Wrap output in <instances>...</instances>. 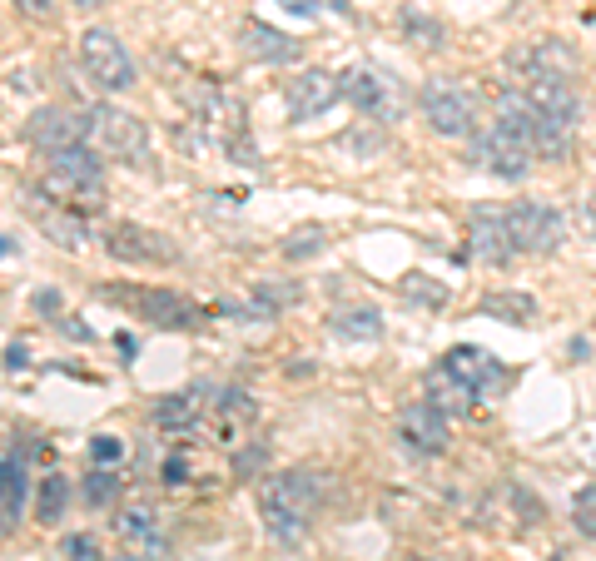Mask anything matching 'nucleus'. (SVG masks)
Instances as JSON below:
<instances>
[{
	"label": "nucleus",
	"instance_id": "obj_1",
	"mask_svg": "<svg viewBox=\"0 0 596 561\" xmlns=\"http://www.w3.org/2000/svg\"><path fill=\"white\" fill-rule=\"evenodd\" d=\"M318 507H323V477L308 467L274 472L259 482V517L279 542H298L308 532V522L318 517Z\"/></svg>",
	"mask_w": 596,
	"mask_h": 561
},
{
	"label": "nucleus",
	"instance_id": "obj_2",
	"mask_svg": "<svg viewBox=\"0 0 596 561\" xmlns=\"http://www.w3.org/2000/svg\"><path fill=\"white\" fill-rule=\"evenodd\" d=\"M40 199L60 204V209H75V214H95L105 204V164L100 154L90 149H65V154H45V169L40 179L30 184Z\"/></svg>",
	"mask_w": 596,
	"mask_h": 561
},
{
	"label": "nucleus",
	"instance_id": "obj_3",
	"mask_svg": "<svg viewBox=\"0 0 596 561\" xmlns=\"http://www.w3.org/2000/svg\"><path fill=\"white\" fill-rule=\"evenodd\" d=\"M85 149L100 159L140 164L149 154V125L120 105H95V110H85Z\"/></svg>",
	"mask_w": 596,
	"mask_h": 561
},
{
	"label": "nucleus",
	"instance_id": "obj_4",
	"mask_svg": "<svg viewBox=\"0 0 596 561\" xmlns=\"http://www.w3.org/2000/svg\"><path fill=\"white\" fill-rule=\"evenodd\" d=\"M105 298H115L120 308L140 313L154 328H169V333H194L209 323V308H199L194 298L174 293V288H105Z\"/></svg>",
	"mask_w": 596,
	"mask_h": 561
},
{
	"label": "nucleus",
	"instance_id": "obj_5",
	"mask_svg": "<svg viewBox=\"0 0 596 561\" xmlns=\"http://www.w3.org/2000/svg\"><path fill=\"white\" fill-rule=\"evenodd\" d=\"M418 105H423V115H428V125L447 135V140H467V135H477V110H482V95L467 85V80H428L423 85V95H418Z\"/></svg>",
	"mask_w": 596,
	"mask_h": 561
},
{
	"label": "nucleus",
	"instance_id": "obj_6",
	"mask_svg": "<svg viewBox=\"0 0 596 561\" xmlns=\"http://www.w3.org/2000/svg\"><path fill=\"white\" fill-rule=\"evenodd\" d=\"M80 70L90 75V85H100L110 95H120V90L135 85V60H130L125 40L115 30H100V25H90L80 35Z\"/></svg>",
	"mask_w": 596,
	"mask_h": 561
},
{
	"label": "nucleus",
	"instance_id": "obj_7",
	"mask_svg": "<svg viewBox=\"0 0 596 561\" xmlns=\"http://www.w3.org/2000/svg\"><path fill=\"white\" fill-rule=\"evenodd\" d=\"M507 209V234H512V249L517 254H557L562 239H567V224L552 204H537V199H517V204H502Z\"/></svg>",
	"mask_w": 596,
	"mask_h": 561
},
{
	"label": "nucleus",
	"instance_id": "obj_8",
	"mask_svg": "<svg viewBox=\"0 0 596 561\" xmlns=\"http://www.w3.org/2000/svg\"><path fill=\"white\" fill-rule=\"evenodd\" d=\"M343 100H348L358 115L378 120V125H393V120H403V110H408V95H403V85H398L388 70H348V75H343Z\"/></svg>",
	"mask_w": 596,
	"mask_h": 561
},
{
	"label": "nucleus",
	"instance_id": "obj_9",
	"mask_svg": "<svg viewBox=\"0 0 596 561\" xmlns=\"http://www.w3.org/2000/svg\"><path fill=\"white\" fill-rule=\"evenodd\" d=\"M254 427H259V403L244 388H214V403H209V418H204V432L214 437V447L239 452V447L254 442Z\"/></svg>",
	"mask_w": 596,
	"mask_h": 561
},
{
	"label": "nucleus",
	"instance_id": "obj_10",
	"mask_svg": "<svg viewBox=\"0 0 596 561\" xmlns=\"http://www.w3.org/2000/svg\"><path fill=\"white\" fill-rule=\"evenodd\" d=\"M105 254L120 264H135V269H174L179 264V244L159 229H145V224H110Z\"/></svg>",
	"mask_w": 596,
	"mask_h": 561
},
{
	"label": "nucleus",
	"instance_id": "obj_11",
	"mask_svg": "<svg viewBox=\"0 0 596 561\" xmlns=\"http://www.w3.org/2000/svg\"><path fill=\"white\" fill-rule=\"evenodd\" d=\"M472 164L487 169V174H497V179H527L532 164H537V154L517 140L502 120H492L487 130L472 135Z\"/></svg>",
	"mask_w": 596,
	"mask_h": 561
},
{
	"label": "nucleus",
	"instance_id": "obj_12",
	"mask_svg": "<svg viewBox=\"0 0 596 561\" xmlns=\"http://www.w3.org/2000/svg\"><path fill=\"white\" fill-rule=\"evenodd\" d=\"M25 144L40 154H65V149H85V115L75 105H45L25 120Z\"/></svg>",
	"mask_w": 596,
	"mask_h": 561
},
{
	"label": "nucleus",
	"instance_id": "obj_13",
	"mask_svg": "<svg viewBox=\"0 0 596 561\" xmlns=\"http://www.w3.org/2000/svg\"><path fill=\"white\" fill-rule=\"evenodd\" d=\"M443 363H447L452 378H462V383L472 388V398H492V393L507 388V363H502L497 353L477 348V343H457V348H447Z\"/></svg>",
	"mask_w": 596,
	"mask_h": 561
},
{
	"label": "nucleus",
	"instance_id": "obj_14",
	"mask_svg": "<svg viewBox=\"0 0 596 561\" xmlns=\"http://www.w3.org/2000/svg\"><path fill=\"white\" fill-rule=\"evenodd\" d=\"M289 120L294 125H308L318 115H328L338 100H343V80L328 75V70H298V80L289 85Z\"/></svg>",
	"mask_w": 596,
	"mask_h": 561
},
{
	"label": "nucleus",
	"instance_id": "obj_15",
	"mask_svg": "<svg viewBox=\"0 0 596 561\" xmlns=\"http://www.w3.org/2000/svg\"><path fill=\"white\" fill-rule=\"evenodd\" d=\"M467 239H472V259H482V264H512L517 259L512 234H507V209H497V204H477L467 214Z\"/></svg>",
	"mask_w": 596,
	"mask_h": 561
},
{
	"label": "nucleus",
	"instance_id": "obj_16",
	"mask_svg": "<svg viewBox=\"0 0 596 561\" xmlns=\"http://www.w3.org/2000/svg\"><path fill=\"white\" fill-rule=\"evenodd\" d=\"M398 437H403V447H408L413 457H443L447 442H452L447 418L438 408H428V403H408V408L398 413Z\"/></svg>",
	"mask_w": 596,
	"mask_h": 561
},
{
	"label": "nucleus",
	"instance_id": "obj_17",
	"mask_svg": "<svg viewBox=\"0 0 596 561\" xmlns=\"http://www.w3.org/2000/svg\"><path fill=\"white\" fill-rule=\"evenodd\" d=\"M30 219H35V229H40L50 244H60V249H70V254H80V249L90 244V219L75 214V209H60V204L40 199L35 189H30Z\"/></svg>",
	"mask_w": 596,
	"mask_h": 561
},
{
	"label": "nucleus",
	"instance_id": "obj_18",
	"mask_svg": "<svg viewBox=\"0 0 596 561\" xmlns=\"http://www.w3.org/2000/svg\"><path fill=\"white\" fill-rule=\"evenodd\" d=\"M517 80H577V60L567 50V40H532L512 55Z\"/></svg>",
	"mask_w": 596,
	"mask_h": 561
},
{
	"label": "nucleus",
	"instance_id": "obj_19",
	"mask_svg": "<svg viewBox=\"0 0 596 561\" xmlns=\"http://www.w3.org/2000/svg\"><path fill=\"white\" fill-rule=\"evenodd\" d=\"M209 403H214V388H209V383H194V388H184V393L159 398L154 422H159L164 432L189 437V432H199V427H204V418H209Z\"/></svg>",
	"mask_w": 596,
	"mask_h": 561
},
{
	"label": "nucleus",
	"instance_id": "obj_20",
	"mask_svg": "<svg viewBox=\"0 0 596 561\" xmlns=\"http://www.w3.org/2000/svg\"><path fill=\"white\" fill-rule=\"evenodd\" d=\"M239 45H244V55L259 60V65H294L298 60V40L284 35V30H274L269 20H244V25H239Z\"/></svg>",
	"mask_w": 596,
	"mask_h": 561
},
{
	"label": "nucleus",
	"instance_id": "obj_21",
	"mask_svg": "<svg viewBox=\"0 0 596 561\" xmlns=\"http://www.w3.org/2000/svg\"><path fill=\"white\" fill-rule=\"evenodd\" d=\"M423 403L438 408L443 418H467L477 398H472V388H467L462 378L447 373V363H433V368L423 373Z\"/></svg>",
	"mask_w": 596,
	"mask_h": 561
},
{
	"label": "nucleus",
	"instance_id": "obj_22",
	"mask_svg": "<svg viewBox=\"0 0 596 561\" xmlns=\"http://www.w3.org/2000/svg\"><path fill=\"white\" fill-rule=\"evenodd\" d=\"M25 502H30V477H25V462L20 457H0V537H10L25 517Z\"/></svg>",
	"mask_w": 596,
	"mask_h": 561
},
{
	"label": "nucleus",
	"instance_id": "obj_23",
	"mask_svg": "<svg viewBox=\"0 0 596 561\" xmlns=\"http://www.w3.org/2000/svg\"><path fill=\"white\" fill-rule=\"evenodd\" d=\"M328 333L343 338V343H373V338H383V313H378L373 303L333 308V313H328Z\"/></svg>",
	"mask_w": 596,
	"mask_h": 561
},
{
	"label": "nucleus",
	"instance_id": "obj_24",
	"mask_svg": "<svg viewBox=\"0 0 596 561\" xmlns=\"http://www.w3.org/2000/svg\"><path fill=\"white\" fill-rule=\"evenodd\" d=\"M477 313L497 318V323H512V328H527L537 318V298L522 293V288H492V293L477 298Z\"/></svg>",
	"mask_w": 596,
	"mask_h": 561
},
{
	"label": "nucleus",
	"instance_id": "obj_25",
	"mask_svg": "<svg viewBox=\"0 0 596 561\" xmlns=\"http://www.w3.org/2000/svg\"><path fill=\"white\" fill-rule=\"evenodd\" d=\"M65 507H70V482H65L60 472L40 477V502H35V522H40V527H60Z\"/></svg>",
	"mask_w": 596,
	"mask_h": 561
},
{
	"label": "nucleus",
	"instance_id": "obj_26",
	"mask_svg": "<svg viewBox=\"0 0 596 561\" xmlns=\"http://www.w3.org/2000/svg\"><path fill=\"white\" fill-rule=\"evenodd\" d=\"M398 25H403V35H408L413 45H423V50H443V45H447V30L433 20V15H423L418 5H403Z\"/></svg>",
	"mask_w": 596,
	"mask_h": 561
},
{
	"label": "nucleus",
	"instance_id": "obj_27",
	"mask_svg": "<svg viewBox=\"0 0 596 561\" xmlns=\"http://www.w3.org/2000/svg\"><path fill=\"white\" fill-rule=\"evenodd\" d=\"M120 537L125 542H140V557L159 547V522H154V512L149 507H130V512H120Z\"/></svg>",
	"mask_w": 596,
	"mask_h": 561
},
{
	"label": "nucleus",
	"instance_id": "obj_28",
	"mask_svg": "<svg viewBox=\"0 0 596 561\" xmlns=\"http://www.w3.org/2000/svg\"><path fill=\"white\" fill-rule=\"evenodd\" d=\"M323 249H328V229H323V224H298L294 234L284 239V259H294V264L318 259Z\"/></svg>",
	"mask_w": 596,
	"mask_h": 561
},
{
	"label": "nucleus",
	"instance_id": "obj_29",
	"mask_svg": "<svg viewBox=\"0 0 596 561\" xmlns=\"http://www.w3.org/2000/svg\"><path fill=\"white\" fill-rule=\"evenodd\" d=\"M120 492H125V482H120V472H110V467H95V472L85 477V502H90V507H115Z\"/></svg>",
	"mask_w": 596,
	"mask_h": 561
},
{
	"label": "nucleus",
	"instance_id": "obj_30",
	"mask_svg": "<svg viewBox=\"0 0 596 561\" xmlns=\"http://www.w3.org/2000/svg\"><path fill=\"white\" fill-rule=\"evenodd\" d=\"M403 298H408V303H423V308H443L447 288L438 279H428V274H408V279H403Z\"/></svg>",
	"mask_w": 596,
	"mask_h": 561
},
{
	"label": "nucleus",
	"instance_id": "obj_31",
	"mask_svg": "<svg viewBox=\"0 0 596 561\" xmlns=\"http://www.w3.org/2000/svg\"><path fill=\"white\" fill-rule=\"evenodd\" d=\"M572 522H577V532H582L587 542H596V482L577 492V502H572Z\"/></svg>",
	"mask_w": 596,
	"mask_h": 561
},
{
	"label": "nucleus",
	"instance_id": "obj_32",
	"mask_svg": "<svg viewBox=\"0 0 596 561\" xmlns=\"http://www.w3.org/2000/svg\"><path fill=\"white\" fill-rule=\"evenodd\" d=\"M65 561H105L100 537H90V532H70V537H65Z\"/></svg>",
	"mask_w": 596,
	"mask_h": 561
},
{
	"label": "nucleus",
	"instance_id": "obj_33",
	"mask_svg": "<svg viewBox=\"0 0 596 561\" xmlns=\"http://www.w3.org/2000/svg\"><path fill=\"white\" fill-rule=\"evenodd\" d=\"M120 452H125L120 437H110V432H105V437H90V462H95V467H110Z\"/></svg>",
	"mask_w": 596,
	"mask_h": 561
},
{
	"label": "nucleus",
	"instance_id": "obj_34",
	"mask_svg": "<svg viewBox=\"0 0 596 561\" xmlns=\"http://www.w3.org/2000/svg\"><path fill=\"white\" fill-rule=\"evenodd\" d=\"M264 462H269V452H264L259 442H249V447H239V452H234V472H239V477H249V472H259Z\"/></svg>",
	"mask_w": 596,
	"mask_h": 561
},
{
	"label": "nucleus",
	"instance_id": "obj_35",
	"mask_svg": "<svg viewBox=\"0 0 596 561\" xmlns=\"http://www.w3.org/2000/svg\"><path fill=\"white\" fill-rule=\"evenodd\" d=\"M15 5H20L25 15H35V20H45V15L55 10V0H15Z\"/></svg>",
	"mask_w": 596,
	"mask_h": 561
},
{
	"label": "nucleus",
	"instance_id": "obj_36",
	"mask_svg": "<svg viewBox=\"0 0 596 561\" xmlns=\"http://www.w3.org/2000/svg\"><path fill=\"white\" fill-rule=\"evenodd\" d=\"M582 224H587V234L596 239V194H587V199H582Z\"/></svg>",
	"mask_w": 596,
	"mask_h": 561
},
{
	"label": "nucleus",
	"instance_id": "obj_37",
	"mask_svg": "<svg viewBox=\"0 0 596 561\" xmlns=\"http://www.w3.org/2000/svg\"><path fill=\"white\" fill-rule=\"evenodd\" d=\"M35 308H40V313H55V308H60V298L45 288V293H35Z\"/></svg>",
	"mask_w": 596,
	"mask_h": 561
},
{
	"label": "nucleus",
	"instance_id": "obj_38",
	"mask_svg": "<svg viewBox=\"0 0 596 561\" xmlns=\"http://www.w3.org/2000/svg\"><path fill=\"white\" fill-rule=\"evenodd\" d=\"M20 363H25V343H10L5 348V368H20Z\"/></svg>",
	"mask_w": 596,
	"mask_h": 561
},
{
	"label": "nucleus",
	"instance_id": "obj_39",
	"mask_svg": "<svg viewBox=\"0 0 596 561\" xmlns=\"http://www.w3.org/2000/svg\"><path fill=\"white\" fill-rule=\"evenodd\" d=\"M75 10H100V5H110V0H70Z\"/></svg>",
	"mask_w": 596,
	"mask_h": 561
},
{
	"label": "nucleus",
	"instance_id": "obj_40",
	"mask_svg": "<svg viewBox=\"0 0 596 561\" xmlns=\"http://www.w3.org/2000/svg\"><path fill=\"white\" fill-rule=\"evenodd\" d=\"M179 561H219L214 552H189V557H179Z\"/></svg>",
	"mask_w": 596,
	"mask_h": 561
},
{
	"label": "nucleus",
	"instance_id": "obj_41",
	"mask_svg": "<svg viewBox=\"0 0 596 561\" xmlns=\"http://www.w3.org/2000/svg\"><path fill=\"white\" fill-rule=\"evenodd\" d=\"M110 561H145V557H135V552H120V557H110Z\"/></svg>",
	"mask_w": 596,
	"mask_h": 561
},
{
	"label": "nucleus",
	"instance_id": "obj_42",
	"mask_svg": "<svg viewBox=\"0 0 596 561\" xmlns=\"http://www.w3.org/2000/svg\"><path fill=\"white\" fill-rule=\"evenodd\" d=\"M403 561H428V557H403Z\"/></svg>",
	"mask_w": 596,
	"mask_h": 561
},
{
	"label": "nucleus",
	"instance_id": "obj_43",
	"mask_svg": "<svg viewBox=\"0 0 596 561\" xmlns=\"http://www.w3.org/2000/svg\"><path fill=\"white\" fill-rule=\"evenodd\" d=\"M0 254H5V239H0Z\"/></svg>",
	"mask_w": 596,
	"mask_h": 561
}]
</instances>
